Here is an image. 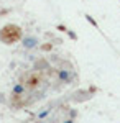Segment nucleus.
Here are the masks:
<instances>
[{
  "instance_id": "obj_6",
  "label": "nucleus",
  "mask_w": 120,
  "mask_h": 123,
  "mask_svg": "<svg viewBox=\"0 0 120 123\" xmlns=\"http://www.w3.org/2000/svg\"><path fill=\"white\" fill-rule=\"evenodd\" d=\"M66 33L69 35V38H71V39H76V38H77V36H76V33H74V31H71V30H67Z\"/></svg>"
},
{
  "instance_id": "obj_4",
  "label": "nucleus",
  "mask_w": 120,
  "mask_h": 123,
  "mask_svg": "<svg viewBox=\"0 0 120 123\" xmlns=\"http://www.w3.org/2000/svg\"><path fill=\"white\" fill-rule=\"evenodd\" d=\"M51 113V108H46V110H43V112H40V113L36 115L38 118H40V120H43V118H46L48 115Z\"/></svg>"
},
{
  "instance_id": "obj_8",
  "label": "nucleus",
  "mask_w": 120,
  "mask_h": 123,
  "mask_svg": "<svg viewBox=\"0 0 120 123\" xmlns=\"http://www.w3.org/2000/svg\"><path fill=\"white\" fill-rule=\"evenodd\" d=\"M0 102H5V98L2 97V94H0Z\"/></svg>"
},
{
  "instance_id": "obj_3",
  "label": "nucleus",
  "mask_w": 120,
  "mask_h": 123,
  "mask_svg": "<svg viewBox=\"0 0 120 123\" xmlns=\"http://www.w3.org/2000/svg\"><path fill=\"white\" fill-rule=\"evenodd\" d=\"M25 85L23 84H15L13 87H12V95H15V97H20V95L25 94Z\"/></svg>"
},
{
  "instance_id": "obj_2",
  "label": "nucleus",
  "mask_w": 120,
  "mask_h": 123,
  "mask_svg": "<svg viewBox=\"0 0 120 123\" xmlns=\"http://www.w3.org/2000/svg\"><path fill=\"white\" fill-rule=\"evenodd\" d=\"M58 77H59L61 82H66V84H71L73 82V74L67 69H59L58 71Z\"/></svg>"
},
{
  "instance_id": "obj_5",
  "label": "nucleus",
  "mask_w": 120,
  "mask_h": 123,
  "mask_svg": "<svg viewBox=\"0 0 120 123\" xmlns=\"http://www.w3.org/2000/svg\"><path fill=\"white\" fill-rule=\"evenodd\" d=\"M86 20H87V21H89L91 25H94V26H97V21H95V20H94L92 17H91V15H86Z\"/></svg>"
},
{
  "instance_id": "obj_1",
  "label": "nucleus",
  "mask_w": 120,
  "mask_h": 123,
  "mask_svg": "<svg viewBox=\"0 0 120 123\" xmlns=\"http://www.w3.org/2000/svg\"><path fill=\"white\" fill-rule=\"evenodd\" d=\"M38 43H40V41H38L36 36H25L21 44H23V48H25V49H33V48L38 46Z\"/></svg>"
},
{
  "instance_id": "obj_7",
  "label": "nucleus",
  "mask_w": 120,
  "mask_h": 123,
  "mask_svg": "<svg viewBox=\"0 0 120 123\" xmlns=\"http://www.w3.org/2000/svg\"><path fill=\"white\" fill-rule=\"evenodd\" d=\"M38 82H40V79H35V77H33V79H30V85H36Z\"/></svg>"
}]
</instances>
